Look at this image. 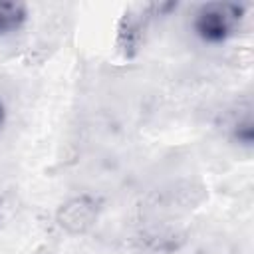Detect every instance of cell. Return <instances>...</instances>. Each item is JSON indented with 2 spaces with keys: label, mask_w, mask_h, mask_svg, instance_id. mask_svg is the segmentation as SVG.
Returning a JSON list of instances; mask_svg holds the SVG:
<instances>
[{
  "label": "cell",
  "mask_w": 254,
  "mask_h": 254,
  "mask_svg": "<svg viewBox=\"0 0 254 254\" xmlns=\"http://www.w3.org/2000/svg\"><path fill=\"white\" fill-rule=\"evenodd\" d=\"M244 8L230 2H210L198 8L194 14V32L200 40L218 44L230 38L240 20H242Z\"/></svg>",
  "instance_id": "1"
},
{
  "label": "cell",
  "mask_w": 254,
  "mask_h": 254,
  "mask_svg": "<svg viewBox=\"0 0 254 254\" xmlns=\"http://www.w3.org/2000/svg\"><path fill=\"white\" fill-rule=\"evenodd\" d=\"M26 22V6L20 2H0V36L12 34Z\"/></svg>",
  "instance_id": "3"
},
{
  "label": "cell",
  "mask_w": 254,
  "mask_h": 254,
  "mask_svg": "<svg viewBox=\"0 0 254 254\" xmlns=\"http://www.w3.org/2000/svg\"><path fill=\"white\" fill-rule=\"evenodd\" d=\"M95 216H97L95 202L89 196H77L62 206L58 220H60V226L65 228L67 232L79 234L93 224Z\"/></svg>",
  "instance_id": "2"
},
{
  "label": "cell",
  "mask_w": 254,
  "mask_h": 254,
  "mask_svg": "<svg viewBox=\"0 0 254 254\" xmlns=\"http://www.w3.org/2000/svg\"><path fill=\"white\" fill-rule=\"evenodd\" d=\"M2 123H4V105L0 101V127H2Z\"/></svg>",
  "instance_id": "5"
},
{
  "label": "cell",
  "mask_w": 254,
  "mask_h": 254,
  "mask_svg": "<svg viewBox=\"0 0 254 254\" xmlns=\"http://www.w3.org/2000/svg\"><path fill=\"white\" fill-rule=\"evenodd\" d=\"M236 139L242 143V145H252V139H254V129H252V121L250 119H244L236 125V131H234Z\"/></svg>",
  "instance_id": "4"
}]
</instances>
